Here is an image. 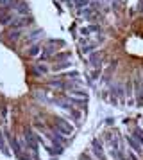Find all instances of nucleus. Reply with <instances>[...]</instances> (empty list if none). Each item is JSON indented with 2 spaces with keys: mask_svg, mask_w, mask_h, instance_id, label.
I'll return each mask as SVG.
<instances>
[{
  "mask_svg": "<svg viewBox=\"0 0 143 160\" xmlns=\"http://www.w3.org/2000/svg\"><path fill=\"white\" fill-rule=\"evenodd\" d=\"M0 149L4 153H7V149H6V138H4V133H2V130H0Z\"/></svg>",
  "mask_w": 143,
  "mask_h": 160,
  "instance_id": "39448f33",
  "label": "nucleus"
},
{
  "mask_svg": "<svg viewBox=\"0 0 143 160\" xmlns=\"http://www.w3.org/2000/svg\"><path fill=\"white\" fill-rule=\"evenodd\" d=\"M38 54H39V45H34L29 49V56H38Z\"/></svg>",
  "mask_w": 143,
  "mask_h": 160,
  "instance_id": "423d86ee",
  "label": "nucleus"
},
{
  "mask_svg": "<svg viewBox=\"0 0 143 160\" xmlns=\"http://www.w3.org/2000/svg\"><path fill=\"white\" fill-rule=\"evenodd\" d=\"M90 4V0H75V6H79V8H82V6H88Z\"/></svg>",
  "mask_w": 143,
  "mask_h": 160,
  "instance_id": "0eeeda50",
  "label": "nucleus"
},
{
  "mask_svg": "<svg viewBox=\"0 0 143 160\" xmlns=\"http://www.w3.org/2000/svg\"><path fill=\"white\" fill-rule=\"evenodd\" d=\"M125 142H127V146L136 153V155H143V146H140V142H138L132 135H127V137H125Z\"/></svg>",
  "mask_w": 143,
  "mask_h": 160,
  "instance_id": "f257e3e1",
  "label": "nucleus"
},
{
  "mask_svg": "<svg viewBox=\"0 0 143 160\" xmlns=\"http://www.w3.org/2000/svg\"><path fill=\"white\" fill-rule=\"evenodd\" d=\"M70 65H72V63H61V65H56V67H54V70L57 72V70H61V68H66V67H70Z\"/></svg>",
  "mask_w": 143,
  "mask_h": 160,
  "instance_id": "6e6552de",
  "label": "nucleus"
},
{
  "mask_svg": "<svg viewBox=\"0 0 143 160\" xmlns=\"http://www.w3.org/2000/svg\"><path fill=\"white\" fill-rule=\"evenodd\" d=\"M72 54L68 51H64V52H57L56 56H54V59H56V61H63V59H66V58H70Z\"/></svg>",
  "mask_w": 143,
  "mask_h": 160,
  "instance_id": "20e7f679",
  "label": "nucleus"
},
{
  "mask_svg": "<svg viewBox=\"0 0 143 160\" xmlns=\"http://www.w3.org/2000/svg\"><path fill=\"white\" fill-rule=\"evenodd\" d=\"M132 137H134L136 140L143 146V130H141V128H134V130H132Z\"/></svg>",
  "mask_w": 143,
  "mask_h": 160,
  "instance_id": "7ed1b4c3",
  "label": "nucleus"
},
{
  "mask_svg": "<svg viewBox=\"0 0 143 160\" xmlns=\"http://www.w3.org/2000/svg\"><path fill=\"white\" fill-rule=\"evenodd\" d=\"M9 142H11V148H13V151L16 153V157H21V146H20V142H18V138L9 137Z\"/></svg>",
  "mask_w": 143,
  "mask_h": 160,
  "instance_id": "f03ea898",
  "label": "nucleus"
}]
</instances>
